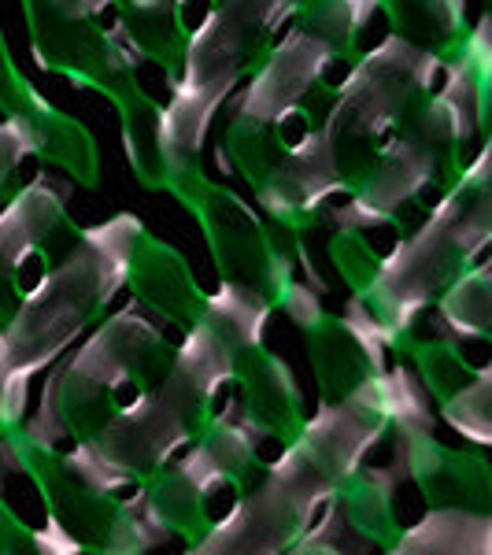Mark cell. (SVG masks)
Returning a JSON list of instances; mask_svg holds the SVG:
<instances>
[{"label": "cell", "mask_w": 492, "mask_h": 555, "mask_svg": "<svg viewBox=\"0 0 492 555\" xmlns=\"http://www.w3.org/2000/svg\"><path fill=\"white\" fill-rule=\"evenodd\" d=\"M67 541H70V537H67L64 530H60L56 522H49V530L41 533V544H44V548H52V552H78V544H67Z\"/></svg>", "instance_id": "cell-1"}]
</instances>
